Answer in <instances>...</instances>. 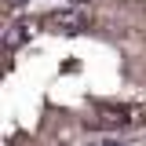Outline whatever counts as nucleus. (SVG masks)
Listing matches in <instances>:
<instances>
[{
    "instance_id": "f257e3e1",
    "label": "nucleus",
    "mask_w": 146,
    "mask_h": 146,
    "mask_svg": "<svg viewBox=\"0 0 146 146\" xmlns=\"http://www.w3.org/2000/svg\"><path fill=\"white\" fill-rule=\"evenodd\" d=\"M102 117H88V128H124L131 121H139V113L143 110L135 106H99Z\"/></svg>"
},
{
    "instance_id": "f03ea898",
    "label": "nucleus",
    "mask_w": 146,
    "mask_h": 146,
    "mask_svg": "<svg viewBox=\"0 0 146 146\" xmlns=\"http://www.w3.org/2000/svg\"><path fill=\"white\" fill-rule=\"evenodd\" d=\"M48 26H51L55 33H80V29H88V18L80 15V11H55L51 18H48Z\"/></svg>"
},
{
    "instance_id": "7ed1b4c3",
    "label": "nucleus",
    "mask_w": 146,
    "mask_h": 146,
    "mask_svg": "<svg viewBox=\"0 0 146 146\" xmlns=\"http://www.w3.org/2000/svg\"><path fill=\"white\" fill-rule=\"evenodd\" d=\"M29 33H33V26H29V22H15V26H7V29H4V44H7V48H18Z\"/></svg>"
},
{
    "instance_id": "20e7f679",
    "label": "nucleus",
    "mask_w": 146,
    "mask_h": 146,
    "mask_svg": "<svg viewBox=\"0 0 146 146\" xmlns=\"http://www.w3.org/2000/svg\"><path fill=\"white\" fill-rule=\"evenodd\" d=\"M102 146H121V143H117V139H106V143H102Z\"/></svg>"
},
{
    "instance_id": "39448f33",
    "label": "nucleus",
    "mask_w": 146,
    "mask_h": 146,
    "mask_svg": "<svg viewBox=\"0 0 146 146\" xmlns=\"http://www.w3.org/2000/svg\"><path fill=\"white\" fill-rule=\"evenodd\" d=\"M11 4H15V7H18V4H29V0H11Z\"/></svg>"
}]
</instances>
